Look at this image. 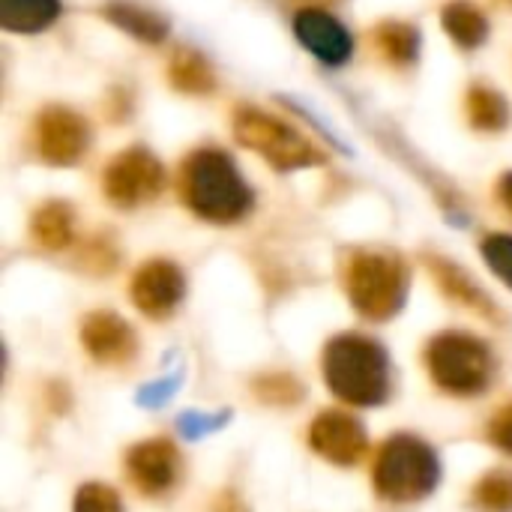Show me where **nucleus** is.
<instances>
[{
	"mask_svg": "<svg viewBox=\"0 0 512 512\" xmlns=\"http://www.w3.org/2000/svg\"><path fill=\"white\" fill-rule=\"evenodd\" d=\"M180 195L195 216L216 225L240 222L255 201L234 159L219 147H201L186 156L180 171Z\"/></svg>",
	"mask_w": 512,
	"mask_h": 512,
	"instance_id": "obj_1",
	"label": "nucleus"
},
{
	"mask_svg": "<svg viewBox=\"0 0 512 512\" xmlns=\"http://www.w3.org/2000/svg\"><path fill=\"white\" fill-rule=\"evenodd\" d=\"M327 387L348 405H381L390 396V360L387 351L360 333H342L330 339L324 351Z\"/></svg>",
	"mask_w": 512,
	"mask_h": 512,
	"instance_id": "obj_2",
	"label": "nucleus"
},
{
	"mask_svg": "<svg viewBox=\"0 0 512 512\" xmlns=\"http://www.w3.org/2000/svg\"><path fill=\"white\" fill-rule=\"evenodd\" d=\"M372 477L381 498L411 504L426 498L438 486L441 465L429 444L411 435H396L378 450Z\"/></svg>",
	"mask_w": 512,
	"mask_h": 512,
	"instance_id": "obj_3",
	"label": "nucleus"
},
{
	"mask_svg": "<svg viewBox=\"0 0 512 512\" xmlns=\"http://www.w3.org/2000/svg\"><path fill=\"white\" fill-rule=\"evenodd\" d=\"M345 288L363 318L390 321L405 303L408 267L387 252H354L345 267Z\"/></svg>",
	"mask_w": 512,
	"mask_h": 512,
	"instance_id": "obj_4",
	"label": "nucleus"
},
{
	"mask_svg": "<svg viewBox=\"0 0 512 512\" xmlns=\"http://www.w3.org/2000/svg\"><path fill=\"white\" fill-rule=\"evenodd\" d=\"M234 135L243 147L255 150L279 171L315 168L327 162V156L306 135H300L294 126H288L276 114H267L252 105H243L234 111Z\"/></svg>",
	"mask_w": 512,
	"mask_h": 512,
	"instance_id": "obj_5",
	"label": "nucleus"
},
{
	"mask_svg": "<svg viewBox=\"0 0 512 512\" xmlns=\"http://www.w3.org/2000/svg\"><path fill=\"white\" fill-rule=\"evenodd\" d=\"M426 369L441 390L453 396H474L486 390L495 360L483 339L471 333H441L426 348Z\"/></svg>",
	"mask_w": 512,
	"mask_h": 512,
	"instance_id": "obj_6",
	"label": "nucleus"
},
{
	"mask_svg": "<svg viewBox=\"0 0 512 512\" xmlns=\"http://www.w3.org/2000/svg\"><path fill=\"white\" fill-rule=\"evenodd\" d=\"M102 189L114 207H123V210L141 207L159 198V192L165 189V168L150 150L129 147L108 162Z\"/></svg>",
	"mask_w": 512,
	"mask_h": 512,
	"instance_id": "obj_7",
	"label": "nucleus"
},
{
	"mask_svg": "<svg viewBox=\"0 0 512 512\" xmlns=\"http://www.w3.org/2000/svg\"><path fill=\"white\" fill-rule=\"evenodd\" d=\"M90 141L87 120L66 108V105H48L36 117V150L48 165L66 168L75 165Z\"/></svg>",
	"mask_w": 512,
	"mask_h": 512,
	"instance_id": "obj_8",
	"label": "nucleus"
},
{
	"mask_svg": "<svg viewBox=\"0 0 512 512\" xmlns=\"http://www.w3.org/2000/svg\"><path fill=\"white\" fill-rule=\"evenodd\" d=\"M129 291H132V303L138 306V312H144L150 318H165L180 306V300L186 294V279L174 261L153 258L138 267Z\"/></svg>",
	"mask_w": 512,
	"mask_h": 512,
	"instance_id": "obj_9",
	"label": "nucleus"
},
{
	"mask_svg": "<svg viewBox=\"0 0 512 512\" xmlns=\"http://www.w3.org/2000/svg\"><path fill=\"white\" fill-rule=\"evenodd\" d=\"M309 447L333 465H357L366 453V429L342 411H324L309 426Z\"/></svg>",
	"mask_w": 512,
	"mask_h": 512,
	"instance_id": "obj_10",
	"label": "nucleus"
},
{
	"mask_svg": "<svg viewBox=\"0 0 512 512\" xmlns=\"http://www.w3.org/2000/svg\"><path fill=\"white\" fill-rule=\"evenodd\" d=\"M294 36L327 66H342L354 54V39L348 27L324 9H300L294 15Z\"/></svg>",
	"mask_w": 512,
	"mask_h": 512,
	"instance_id": "obj_11",
	"label": "nucleus"
},
{
	"mask_svg": "<svg viewBox=\"0 0 512 512\" xmlns=\"http://www.w3.org/2000/svg\"><path fill=\"white\" fill-rule=\"evenodd\" d=\"M126 471H129V480L138 486V492L162 495V492L174 489V483L180 477V453L171 441H162V438L144 441L129 450Z\"/></svg>",
	"mask_w": 512,
	"mask_h": 512,
	"instance_id": "obj_12",
	"label": "nucleus"
},
{
	"mask_svg": "<svg viewBox=\"0 0 512 512\" xmlns=\"http://www.w3.org/2000/svg\"><path fill=\"white\" fill-rule=\"evenodd\" d=\"M81 345L96 363L123 366L135 354V333L120 315L93 312L81 324Z\"/></svg>",
	"mask_w": 512,
	"mask_h": 512,
	"instance_id": "obj_13",
	"label": "nucleus"
},
{
	"mask_svg": "<svg viewBox=\"0 0 512 512\" xmlns=\"http://www.w3.org/2000/svg\"><path fill=\"white\" fill-rule=\"evenodd\" d=\"M429 267H432V273H435L441 291H444L450 300L468 306L471 312H477V315H483V318H489V321H495V324L501 321V312H498V306L492 303V297H489V294H486L462 267H456L453 261H444V258H429Z\"/></svg>",
	"mask_w": 512,
	"mask_h": 512,
	"instance_id": "obj_14",
	"label": "nucleus"
},
{
	"mask_svg": "<svg viewBox=\"0 0 512 512\" xmlns=\"http://www.w3.org/2000/svg\"><path fill=\"white\" fill-rule=\"evenodd\" d=\"M441 24H444L447 36L459 48H465V51H474V48H480L489 39V18L471 0H453V3H447L444 12H441Z\"/></svg>",
	"mask_w": 512,
	"mask_h": 512,
	"instance_id": "obj_15",
	"label": "nucleus"
},
{
	"mask_svg": "<svg viewBox=\"0 0 512 512\" xmlns=\"http://www.w3.org/2000/svg\"><path fill=\"white\" fill-rule=\"evenodd\" d=\"M168 81L174 90L189 96H207L216 90V72L210 60L195 48H177L168 63Z\"/></svg>",
	"mask_w": 512,
	"mask_h": 512,
	"instance_id": "obj_16",
	"label": "nucleus"
},
{
	"mask_svg": "<svg viewBox=\"0 0 512 512\" xmlns=\"http://www.w3.org/2000/svg\"><path fill=\"white\" fill-rule=\"evenodd\" d=\"M30 234L48 252L66 249L72 243V237H75V210L66 201H48V204H42L33 213Z\"/></svg>",
	"mask_w": 512,
	"mask_h": 512,
	"instance_id": "obj_17",
	"label": "nucleus"
},
{
	"mask_svg": "<svg viewBox=\"0 0 512 512\" xmlns=\"http://www.w3.org/2000/svg\"><path fill=\"white\" fill-rule=\"evenodd\" d=\"M105 18L126 30L129 36H135L138 42H147V45H159L165 36H168V21L162 15H156L153 9H144V6H135V3H108L105 9Z\"/></svg>",
	"mask_w": 512,
	"mask_h": 512,
	"instance_id": "obj_18",
	"label": "nucleus"
},
{
	"mask_svg": "<svg viewBox=\"0 0 512 512\" xmlns=\"http://www.w3.org/2000/svg\"><path fill=\"white\" fill-rule=\"evenodd\" d=\"M375 48L390 66H414L420 54V30L408 21H384L375 27Z\"/></svg>",
	"mask_w": 512,
	"mask_h": 512,
	"instance_id": "obj_19",
	"label": "nucleus"
},
{
	"mask_svg": "<svg viewBox=\"0 0 512 512\" xmlns=\"http://www.w3.org/2000/svg\"><path fill=\"white\" fill-rule=\"evenodd\" d=\"M60 18V0H0V24L12 33H39Z\"/></svg>",
	"mask_w": 512,
	"mask_h": 512,
	"instance_id": "obj_20",
	"label": "nucleus"
},
{
	"mask_svg": "<svg viewBox=\"0 0 512 512\" xmlns=\"http://www.w3.org/2000/svg\"><path fill=\"white\" fill-rule=\"evenodd\" d=\"M465 111H468L471 126L480 129V132H501L510 123V105H507V99L495 87H486V84H474L468 90Z\"/></svg>",
	"mask_w": 512,
	"mask_h": 512,
	"instance_id": "obj_21",
	"label": "nucleus"
},
{
	"mask_svg": "<svg viewBox=\"0 0 512 512\" xmlns=\"http://www.w3.org/2000/svg\"><path fill=\"white\" fill-rule=\"evenodd\" d=\"M474 507L480 512H512V474L492 471L474 486Z\"/></svg>",
	"mask_w": 512,
	"mask_h": 512,
	"instance_id": "obj_22",
	"label": "nucleus"
},
{
	"mask_svg": "<svg viewBox=\"0 0 512 512\" xmlns=\"http://www.w3.org/2000/svg\"><path fill=\"white\" fill-rule=\"evenodd\" d=\"M483 258L495 270L501 282L512 288V237L510 234H489L483 240Z\"/></svg>",
	"mask_w": 512,
	"mask_h": 512,
	"instance_id": "obj_23",
	"label": "nucleus"
},
{
	"mask_svg": "<svg viewBox=\"0 0 512 512\" xmlns=\"http://www.w3.org/2000/svg\"><path fill=\"white\" fill-rule=\"evenodd\" d=\"M72 512H123V504L114 489H108L102 483H87L78 489Z\"/></svg>",
	"mask_w": 512,
	"mask_h": 512,
	"instance_id": "obj_24",
	"label": "nucleus"
},
{
	"mask_svg": "<svg viewBox=\"0 0 512 512\" xmlns=\"http://www.w3.org/2000/svg\"><path fill=\"white\" fill-rule=\"evenodd\" d=\"M258 399L273 405H294L300 399V384L291 375H267L258 381Z\"/></svg>",
	"mask_w": 512,
	"mask_h": 512,
	"instance_id": "obj_25",
	"label": "nucleus"
},
{
	"mask_svg": "<svg viewBox=\"0 0 512 512\" xmlns=\"http://www.w3.org/2000/svg\"><path fill=\"white\" fill-rule=\"evenodd\" d=\"M489 438L495 447H501L504 453L512 456V405H507L504 411L495 414L492 426H489Z\"/></svg>",
	"mask_w": 512,
	"mask_h": 512,
	"instance_id": "obj_26",
	"label": "nucleus"
},
{
	"mask_svg": "<svg viewBox=\"0 0 512 512\" xmlns=\"http://www.w3.org/2000/svg\"><path fill=\"white\" fill-rule=\"evenodd\" d=\"M498 198H501V204L510 210L512 216V171H507V174L501 177V183H498Z\"/></svg>",
	"mask_w": 512,
	"mask_h": 512,
	"instance_id": "obj_27",
	"label": "nucleus"
},
{
	"mask_svg": "<svg viewBox=\"0 0 512 512\" xmlns=\"http://www.w3.org/2000/svg\"><path fill=\"white\" fill-rule=\"evenodd\" d=\"M219 512H243V507L228 495V498H222V504H219Z\"/></svg>",
	"mask_w": 512,
	"mask_h": 512,
	"instance_id": "obj_28",
	"label": "nucleus"
},
{
	"mask_svg": "<svg viewBox=\"0 0 512 512\" xmlns=\"http://www.w3.org/2000/svg\"><path fill=\"white\" fill-rule=\"evenodd\" d=\"M501 3H507V6H512V0H501Z\"/></svg>",
	"mask_w": 512,
	"mask_h": 512,
	"instance_id": "obj_29",
	"label": "nucleus"
}]
</instances>
